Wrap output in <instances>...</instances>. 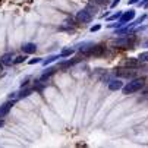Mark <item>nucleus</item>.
Listing matches in <instances>:
<instances>
[{
  "label": "nucleus",
  "instance_id": "6e6552de",
  "mask_svg": "<svg viewBox=\"0 0 148 148\" xmlns=\"http://www.w3.org/2000/svg\"><path fill=\"white\" fill-rule=\"evenodd\" d=\"M123 65H125V66H128V68H136V66L139 65V60H138V59H132V57H129V59H126V60L123 62Z\"/></svg>",
  "mask_w": 148,
  "mask_h": 148
},
{
  "label": "nucleus",
  "instance_id": "f8f14e48",
  "mask_svg": "<svg viewBox=\"0 0 148 148\" xmlns=\"http://www.w3.org/2000/svg\"><path fill=\"white\" fill-rule=\"evenodd\" d=\"M72 54H73V49H65V50H62V53L59 56H60V59H63V57H68Z\"/></svg>",
  "mask_w": 148,
  "mask_h": 148
},
{
  "label": "nucleus",
  "instance_id": "9d476101",
  "mask_svg": "<svg viewBox=\"0 0 148 148\" xmlns=\"http://www.w3.org/2000/svg\"><path fill=\"white\" fill-rule=\"evenodd\" d=\"M113 44H114V46H119V47H120V46H125V47H128V46H129V40H128V38H120V40H114V41H113Z\"/></svg>",
  "mask_w": 148,
  "mask_h": 148
},
{
  "label": "nucleus",
  "instance_id": "aec40b11",
  "mask_svg": "<svg viewBox=\"0 0 148 148\" xmlns=\"http://www.w3.org/2000/svg\"><path fill=\"white\" fill-rule=\"evenodd\" d=\"M119 2H120V0H114V2H113V3L110 5V6H112V8H116V6L119 5Z\"/></svg>",
  "mask_w": 148,
  "mask_h": 148
},
{
  "label": "nucleus",
  "instance_id": "2eb2a0df",
  "mask_svg": "<svg viewBox=\"0 0 148 148\" xmlns=\"http://www.w3.org/2000/svg\"><path fill=\"white\" fill-rule=\"evenodd\" d=\"M71 65H73V60H68V62H63V63H60L59 68H68V66H71Z\"/></svg>",
  "mask_w": 148,
  "mask_h": 148
},
{
  "label": "nucleus",
  "instance_id": "39448f33",
  "mask_svg": "<svg viewBox=\"0 0 148 148\" xmlns=\"http://www.w3.org/2000/svg\"><path fill=\"white\" fill-rule=\"evenodd\" d=\"M35 50H37V46L34 43H27L22 46V51L25 54H32V53H35Z\"/></svg>",
  "mask_w": 148,
  "mask_h": 148
},
{
  "label": "nucleus",
  "instance_id": "5701e85b",
  "mask_svg": "<svg viewBox=\"0 0 148 148\" xmlns=\"http://www.w3.org/2000/svg\"><path fill=\"white\" fill-rule=\"evenodd\" d=\"M147 3H148V0H145V2H142V3H139V5H141V6H142V8H144V6H145V5H147Z\"/></svg>",
  "mask_w": 148,
  "mask_h": 148
},
{
  "label": "nucleus",
  "instance_id": "0eeeda50",
  "mask_svg": "<svg viewBox=\"0 0 148 148\" xmlns=\"http://www.w3.org/2000/svg\"><path fill=\"white\" fill-rule=\"evenodd\" d=\"M15 60H13V53L10 51V53H5L3 56H2V63L3 65H12Z\"/></svg>",
  "mask_w": 148,
  "mask_h": 148
},
{
  "label": "nucleus",
  "instance_id": "9b49d317",
  "mask_svg": "<svg viewBox=\"0 0 148 148\" xmlns=\"http://www.w3.org/2000/svg\"><path fill=\"white\" fill-rule=\"evenodd\" d=\"M92 46H94L92 43H82V44L78 46V50H79V51H87V50H88L90 47H92Z\"/></svg>",
  "mask_w": 148,
  "mask_h": 148
},
{
  "label": "nucleus",
  "instance_id": "f3484780",
  "mask_svg": "<svg viewBox=\"0 0 148 148\" xmlns=\"http://www.w3.org/2000/svg\"><path fill=\"white\" fill-rule=\"evenodd\" d=\"M25 59H27L25 56H19V57H16V59H15V62H13V63H22Z\"/></svg>",
  "mask_w": 148,
  "mask_h": 148
},
{
  "label": "nucleus",
  "instance_id": "a211bd4d",
  "mask_svg": "<svg viewBox=\"0 0 148 148\" xmlns=\"http://www.w3.org/2000/svg\"><path fill=\"white\" fill-rule=\"evenodd\" d=\"M100 28H101V25H94V27H91V32H95V31H100Z\"/></svg>",
  "mask_w": 148,
  "mask_h": 148
},
{
  "label": "nucleus",
  "instance_id": "a878e982",
  "mask_svg": "<svg viewBox=\"0 0 148 148\" xmlns=\"http://www.w3.org/2000/svg\"><path fill=\"white\" fill-rule=\"evenodd\" d=\"M145 47H148V41H147V43H145Z\"/></svg>",
  "mask_w": 148,
  "mask_h": 148
},
{
  "label": "nucleus",
  "instance_id": "f257e3e1",
  "mask_svg": "<svg viewBox=\"0 0 148 148\" xmlns=\"http://www.w3.org/2000/svg\"><path fill=\"white\" fill-rule=\"evenodd\" d=\"M142 87H144V79H132L131 82H128V85L122 88V91H123L125 95H129L132 92L139 91Z\"/></svg>",
  "mask_w": 148,
  "mask_h": 148
},
{
  "label": "nucleus",
  "instance_id": "7ed1b4c3",
  "mask_svg": "<svg viewBox=\"0 0 148 148\" xmlns=\"http://www.w3.org/2000/svg\"><path fill=\"white\" fill-rule=\"evenodd\" d=\"M76 19L79 21V22H82V24H88V22H91L92 15H91L87 9H84V10H79V12H78Z\"/></svg>",
  "mask_w": 148,
  "mask_h": 148
},
{
  "label": "nucleus",
  "instance_id": "393cba45",
  "mask_svg": "<svg viewBox=\"0 0 148 148\" xmlns=\"http://www.w3.org/2000/svg\"><path fill=\"white\" fill-rule=\"evenodd\" d=\"M3 125H5V122H3V120H0V128H2Z\"/></svg>",
  "mask_w": 148,
  "mask_h": 148
},
{
  "label": "nucleus",
  "instance_id": "4468645a",
  "mask_svg": "<svg viewBox=\"0 0 148 148\" xmlns=\"http://www.w3.org/2000/svg\"><path fill=\"white\" fill-rule=\"evenodd\" d=\"M138 60L139 62H148V51H144L138 56Z\"/></svg>",
  "mask_w": 148,
  "mask_h": 148
},
{
  "label": "nucleus",
  "instance_id": "412c9836",
  "mask_svg": "<svg viewBox=\"0 0 148 148\" xmlns=\"http://www.w3.org/2000/svg\"><path fill=\"white\" fill-rule=\"evenodd\" d=\"M95 3H98V5H103V3H106V0H95Z\"/></svg>",
  "mask_w": 148,
  "mask_h": 148
},
{
  "label": "nucleus",
  "instance_id": "1a4fd4ad",
  "mask_svg": "<svg viewBox=\"0 0 148 148\" xmlns=\"http://www.w3.org/2000/svg\"><path fill=\"white\" fill-rule=\"evenodd\" d=\"M116 73L119 76H123V78H132L134 76V72L129 69H119V71H116Z\"/></svg>",
  "mask_w": 148,
  "mask_h": 148
},
{
  "label": "nucleus",
  "instance_id": "423d86ee",
  "mask_svg": "<svg viewBox=\"0 0 148 148\" xmlns=\"http://www.w3.org/2000/svg\"><path fill=\"white\" fill-rule=\"evenodd\" d=\"M120 88H123V84H122V81H119V79H114V81H112V82L109 84V90H110V91H117V90H120Z\"/></svg>",
  "mask_w": 148,
  "mask_h": 148
},
{
  "label": "nucleus",
  "instance_id": "4be33fe9",
  "mask_svg": "<svg viewBox=\"0 0 148 148\" xmlns=\"http://www.w3.org/2000/svg\"><path fill=\"white\" fill-rule=\"evenodd\" d=\"M135 3H138V0H129V5H135Z\"/></svg>",
  "mask_w": 148,
  "mask_h": 148
},
{
  "label": "nucleus",
  "instance_id": "b1692460",
  "mask_svg": "<svg viewBox=\"0 0 148 148\" xmlns=\"http://www.w3.org/2000/svg\"><path fill=\"white\" fill-rule=\"evenodd\" d=\"M2 71H3V63L0 62V72H2Z\"/></svg>",
  "mask_w": 148,
  "mask_h": 148
},
{
  "label": "nucleus",
  "instance_id": "dca6fc26",
  "mask_svg": "<svg viewBox=\"0 0 148 148\" xmlns=\"http://www.w3.org/2000/svg\"><path fill=\"white\" fill-rule=\"evenodd\" d=\"M120 16H122V12H117V13H114V15L109 16L107 19H109V21H114V19H120Z\"/></svg>",
  "mask_w": 148,
  "mask_h": 148
},
{
  "label": "nucleus",
  "instance_id": "f03ea898",
  "mask_svg": "<svg viewBox=\"0 0 148 148\" xmlns=\"http://www.w3.org/2000/svg\"><path fill=\"white\" fill-rule=\"evenodd\" d=\"M135 18V10H129V12H125V13H122V16H120V19H119V24H112L110 27H122V25H125V24H128L129 21H132Z\"/></svg>",
  "mask_w": 148,
  "mask_h": 148
},
{
  "label": "nucleus",
  "instance_id": "20e7f679",
  "mask_svg": "<svg viewBox=\"0 0 148 148\" xmlns=\"http://www.w3.org/2000/svg\"><path fill=\"white\" fill-rule=\"evenodd\" d=\"M12 106H13V101L10 103H5L3 106H0V117H5L9 112H10V109H12Z\"/></svg>",
  "mask_w": 148,
  "mask_h": 148
},
{
  "label": "nucleus",
  "instance_id": "ddd939ff",
  "mask_svg": "<svg viewBox=\"0 0 148 148\" xmlns=\"http://www.w3.org/2000/svg\"><path fill=\"white\" fill-rule=\"evenodd\" d=\"M56 59H60V56H50V57H47L46 60H43V65H44V66H47V65H50L51 62H54Z\"/></svg>",
  "mask_w": 148,
  "mask_h": 148
},
{
  "label": "nucleus",
  "instance_id": "6ab92c4d",
  "mask_svg": "<svg viewBox=\"0 0 148 148\" xmlns=\"http://www.w3.org/2000/svg\"><path fill=\"white\" fill-rule=\"evenodd\" d=\"M41 62V59H32V60H29V65H35V63H40Z\"/></svg>",
  "mask_w": 148,
  "mask_h": 148
}]
</instances>
